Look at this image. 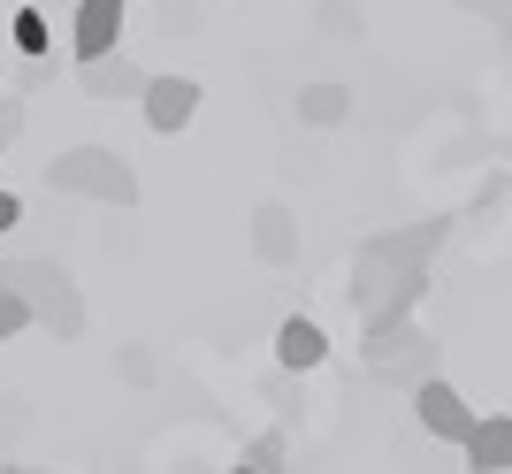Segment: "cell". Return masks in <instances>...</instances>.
<instances>
[{"label": "cell", "mask_w": 512, "mask_h": 474, "mask_svg": "<svg viewBox=\"0 0 512 474\" xmlns=\"http://www.w3.org/2000/svg\"><path fill=\"white\" fill-rule=\"evenodd\" d=\"M16 46H23V62H31V54H54V23H46V8H31V0L16 8Z\"/></svg>", "instance_id": "4fadbf2b"}, {"label": "cell", "mask_w": 512, "mask_h": 474, "mask_svg": "<svg viewBox=\"0 0 512 474\" xmlns=\"http://www.w3.org/2000/svg\"><path fill=\"white\" fill-rule=\"evenodd\" d=\"M360 367L375 375V383H390V390H413V383L436 375V337L413 329V314H406V322H375L360 337Z\"/></svg>", "instance_id": "277c9868"}, {"label": "cell", "mask_w": 512, "mask_h": 474, "mask_svg": "<svg viewBox=\"0 0 512 474\" xmlns=\"http://www.w3.org/2000/svg\"><path fill=\"white\" fill-rule=\"evenodd\" d=\"M321 360H329V337H321V322H306V314L276 322V367H291V375H314Z\"/></svg>", "instance_id": "9c48e42d"}, {"label": "cell", "mask_w": 512, "mask_h": 474, "mask_svg": "<svg viewBox=\"0 0 512 474\" xmlns=\"http://www.w3.org/2000/svg\"><path fill=\"white\" fill-rule=\"evenodd\" d=\"M0 138H8V146L23 138V92H16V85L0 92Z\"/></svg>", "instance_id": "e0dca14e"}, {"label": "cell", "mask_w": 512, "mask_h": 474, "mask_svg": "<svg viewBox=\"0 0 512 474\" xmlns=\"http://www.w3.org/2000/svg\"><path fill=\"white\" fill-rule=\"evenodd\" d=\"M0 153H8V138H0Z\"/></svg>", "instance_id": "d6986e66"}, {"label": "cell", "mask_w": 512, "mask_h": 474, "mask_svg": "<svg viewBox=\"0 0 512 474\" xmlns=\"http://www.w3.org/2000/svg\"><path fill=\"white\" fill-rule=\"evenodd\" d=\"M253 253L268 260V268H299V222H291L283 199H260L253 207Z\"/></svg>", "instance_id": "ba28073f"}, {"label": "cell", "mask_w": 512, "mask_h": 474, "mask_svg": "<svg viewBox=\"0 0 512 474\" xmlns=\"http://www.w3.org/2000/svg\"><path fill=\"white\" fill-rule=\"evenodd\" d=\"M283 459H291V436H283V429H260L253 444H245V467H253V474L283 467Z\"/></svg>", "instance_id": "5bb4252c"}, {"label": "cell", "mask_w": 512, "mask_h": 474, "mask_svg": "<svg viewBox=\"0 0 512 474\" xmlns=\"http://www.w3.org/2000/svg\"><path fill=\"white\" fill-rule=\"evenodd\" d=\"M482 474H512V413H490V421H474V436L459 444Z\"/></svg>", "instance_id": "8fae6325"}, {"label": "cell", "mask_w": 512, "mask_h": 474, "mask_svg": "<svg viewBox=\"0 0 512 474\" xmlns=\"http://www.w3.org/2000/svg\"><path fill=\"white\" fill-rule=\"evenodd\" d=\"M16 222H23V199L8 192V184H0V230H16Z\"/></svg>", "instance_id": "ac0fdd59"}, {"label": "cell", "mask_w": 512, "mask_h": 474, "mask_svg": "<svg viewBox=\"0 0 512 474\" xmlns=\"http://www.w3.org/2000/svg\"><path fill=\"white\" fill-rule=\"evenodd\" d=\"M138 100H146V123L161 130V138H176V130H192V115H199V77H146L138 85Z\"/></svg>", "instance_id": "52a82bcc"}, {"label": "cell", "mask_w": 512, "mask_h": 474, "mask_svg": "<svg viewBox=\"0 0 512 474\" xmlns=\"http://www.w3.org/2000/svg\"><path fill=\"white\" fill-rule=\"evenodd\" d=\"M406 398H413V413H421V429L436 436V444H467V436H474V421H482V413H474L467 398H459V390L444 383V375H428V383H413Z\"/></svg>", "instance_id": "5b68a950"}, {"label": "cell", "mask_w": 512, "mask_h": 474, "mask_svg": "<svg viewBox=\"0 0 512 474\" xmlns=\"http://www.w3.org/2000/svg\"><path fill=\"white\" fill-rule=\"evenodd\" d=\"M115 367H123V383H138V390L153 383V352L146 345H123V352H115Z\"/></svg>", "instance_id": "2e32d148"}, {"label": "cell", "mask_w": 512, "mask_h": 474, "mask_svg": "<svg viewBox=\"0 0 512 474\" xmlns=\"http://www.w3.org/2000/svg\"><path fill=\"white\" fill-rule=\"evenodd\" d=\"M23 329H31V306H23L16 283L0 276V345H8V337H23Z\"/></svg>", "instance_id": "9a60e30c"}, {"label": "cell", "mask_w": 512, "mask_h": 474, "mask_svg": "<svg viewBox=\"0 0 512 474\" xmlns=\"http://www.w3.org/2000/svg\"><path fill=\"white\" fill-rule=\"evenodd\" d=\"M344 115H352V85H306L299 92V123L329 130V123H344Z\"/></svg>", "instance_id": "7c38bea8"}, {"label": "cell", "mask_w": 512, "mask_h": 474, "mask_svg": "<svg viewBox=\"0 0 512 474\" xmlns=\"http://www.w3.org/2000/svg\"><path fill=\"white\" fill-rule=\"evenodd\" d=\"M0 276L23 291V306H31V329H54V337H85V291H77V276H69L62 260H0Z\"/></svg>", "instance_id": "7a4b0ae2"}, {"label": "cell", "mask_w": 512, "mask_h": 474, "mask_svg": "<svg viewBox=\"0 0 512 474\" xmlns=\"http://www.w3.org/2000/svg\"><path fill=\"white\" fill-rule=\"evenodd\" d=\"M46 192L100 199V207H138V169H130V153H115V146H69V153L46 161Z\"/></svg>", "instance_id": "3957f363"}, {"label": "cell", "mask_w": 512, "mask_h": 474, "mask_svg": "<svg viewBox=\"0 0 512 474\" xmlns=\"http://www.w3.org/2000/svg\"><path fill=\"white\" fill-rule=\"evenodd\" d=\"M444 237H451V222H406V230L360 237V253H352V314H360V329L406 322L413 306H421L428 260H436Z\"/></svg>", "instance_id": "6da1fadb"}, {"label": "cell", "mask_w": 512, "mask_h": 474, "mask_svg": "<svg viewBox=\"0 0 512 474\" xmlns=\"http://www.w3.org/2000/svg\"><path fill=\"white\" fill-rule=\"evenodd\" d=\"M77 85H85V100H138L146 69L123 62V54H100V62H77Z\"/></svg>", "instance_id": "30bf717a"}, {"label": "cell", "mask_w": 512, "mask_h": 474, "mask_svg": "<svg viewBox=\"0 0 512 474\" xmlns=\"http://www.w3.org/2000/svg\"><path fill=\"white\" fill-rule=\"evenodd\" d=\"M123 16H130V0H77V8H69V54H77V62L115 54V46H123Z\"/></svg>", "instance_id": "8992f818"}]
</instances>
